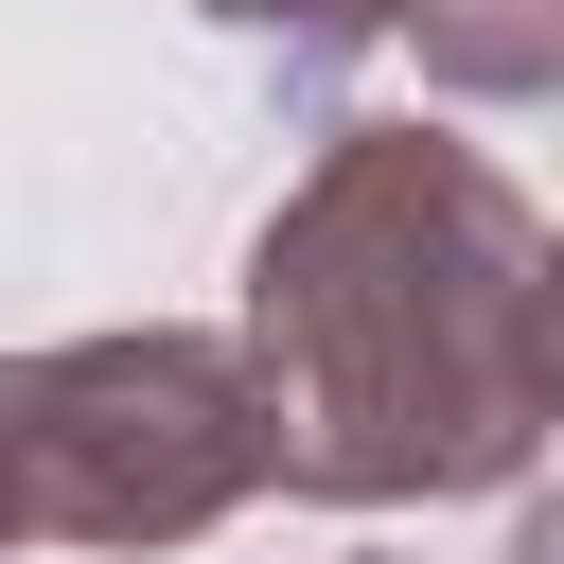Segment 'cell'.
Wrapping results in <instances>:
<instances>
[{"instance_id":"1","label":"cell","mask_w":564,"mask_h":564,"mask_svg":"<svg viewBox=\"0 0 564 564\" xmlns=\"http://www.w3.org/2000/svg\"><path fill=\"white\" fill-rule=\"evenodd\" d=\"M229 335L264 370L282 494H317V511L511 494L529 441L564 423L546 212L441 123H335L282 176V212L247 229Z\"/></svg>"},{"instance_id":"2","label":"cell","mask_w":564,"mask_h":564,"mask_svg":"<svg viewBox=\"0 0 564 564\" xmlns=\"http://www.w3.org/2000/svg\"><path fill=\"white\" fill-rule=\"evenodd\" d=\"M247 494H282L247 335H53L0 352V546H194Z\"/></svg>"},{"instance_id":"3","label":"cell","mask_w":564,"mask_h":564,"mask_svg":"<svg viewBox=\"0 0 564 564\" xmlns=\"http://www.w3.org/2000/svg\"><path fill=\"white\" fill-rule=\"evenodd\" d=\"M388 35L458 106H564V0H405Z\"/></svg>"},{"instance_id":"4","label":"cell","mask_w":564,"mask_h":564,"mask_svg":"<svg viewBox=\"0 0 564 564\" xmlns=\"http://www.w3.org/2000/svg\"><path fill=\"white\" fill-rule=\"evenodd\" d=\"M212 18H229L247 53H282V70L317 88V70H352V53H388V18H405V0H212Z\"/></svg>"},{"instance_id":"5","label":"cell","mask_w":564,"mask_h":564,"mask_svg":"<svg viewBox=\"0 0 564 564\" xmlns=\"http://www.w3.org/2000/svg\"><path fill=\"white\" fill-rule=\"evenodd\" d=\"M494 564H564V494H529V511H511V546H494Z\"/></svg>"},{"instance_id":"6","label":"cell","mask_w":564,"mask_h":564,"mask_svg":"<svg viewBox=\"0 0 564 564\" xmlns=\"http://www.w3.org/2000/svg\"><path fill=\"white\" fill-rule=\"evenodd\" d=\"M546 335H564V229H546Z\"/></svg>"}]
</instances>
